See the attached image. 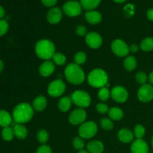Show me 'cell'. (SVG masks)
I'll return each instance as SVG.
<instances>
[{"label": "cell", "mask_w": 153, "mask_h": 153, "mask_svg": "<svg viewBox=\"0 0 153 153\" xmlns=\"http://www.w3.org/2000/svg\"><path fill=\"white\" fill-rule=\"evenodd\" d=\"M4 63H3V61H1V60H0V73H1V72L3 71V70H4Z\"/></svg>", "instance_id": "cell-46"}, {"label": "cell", "mask_w": 153, "mask_h": 153, "mask_svg": "<svg viewBox=\"0 0 153 153\" xmlns=\"http://www.w3.org/2000/svg\"><path fill=\"white\" fill-rule=\"evenodd\" d=\"M35 52L40 59L49 61L55 55V46L51 40L43 39L36 43Z\"/></svg>", "instance_id": "cell-3"}, {"label": "cell", "mask_w": 153, "mask_h": 153, "mask_svg": "<svg viewBox=\"0 0 153 153\" xmlns=\"http://www.w3.org/2000/svg\"><path fill=\"white\" fill-rule=\"evenodd\" d=\"M9 25L5 19H0V37L4 35L8 31Z\"/></svg>", "instance_id": "cell-37"}, {"label": "cell", "mask_w": 153, "mask_h": 153, "mask_svg": "<svg viewBox=\"0 0 153 153\" xmlns=\"http://www.w3.org/2000/svg\"><path fill=\"white\" fill-rule=\"evenodd\" d=\"M72 102L80 108H85L91 105V98L88 93L84 91H76L71 95Z\"/></svg>", "instance_id": "cell-5"}, {"label": "cell", "mask_w": 153, "mask_h": 153, "mask_svg": "<svg viewBox=\"0 0 153 153\" xmlns=\"http://www.w3.org/2000/svg\"><path fill=\"white\" fill-rule=\"evenodd\" d=\"M102 0H80V4L82 8L87 10H93L97 8Z\"/></svg>", "instance_id": "cell-23"}, {"label": "cell", "mask_w": 153, "mask_h": 153, "mask_svg": "<svg viewBox=\"0 0 153 153\" xmlns=\"http://www.w3.org/2000/svg\"><path fill=\"white\" fill-rule=\"evenodd\" d=\"M40 1L46 7H53L56 4L58 0H40Z\"/></svg>", "instance_id": "cell-41"}, {"label": "cell", "mask_w": 153, "mask_h": 153, "mask_svg": "<svg viewBox=\"0 0 153 153\" xmlns=\"http://www.w3.org/2000/svg\"><path fill=\"white\" fill-rule=\"evenodd\" d=\"M62 16L63 13L61 9L58 7H52L48 11L46 19L49 23L55 25V24H58L61 20Z\"/></svg>", "instance_id": "cell-14"}, {"label": "cell", "mask_w": 153, "mask_h": 153, "mask_svg": "<svg viewBox=\"0 0 153 153\" xmlns=\"http://www.w3.org/2000/svg\"><path fill=\"white\" fill-rule=\"evenodd\" d=\"M111 97V92L109 91L108 88H105V87H103L101 88L99 90L98 92V97L101 101H107L109 99V97Z\"/></svg>", "instance_id": "cell-32"}, {"label": "cell", "mask_w": 153, "mask_h": 153, "mask_svg": "<svg viewBox=\"0 0 153 153\" xmlns=\"http://www.w3.org/2000/svg\"><path fill=\"white\" fill-rule=\"evenodd\" d=\"M152 148H153V136L152 137Z\"/></svg>", "instance_id": "cell-49"}, {"label": "cell", "mask_w": 153, "mask_h": 153, "mask_svg": "<svg viewBox=\"0 0 153 153\" xmlns=\"http://www.w3.org/2000/svg\"><path fill=\"white\" fill-rule=\"evenodd\" d=\"M146 16L149 20L153 21V8H150L146 12Z\"/></svg>", "instance_id": "cell-42"}, {"label": "cell", "mask_w": 153, "mask_h": 153, "mask_svg": "<svg viewBox=\"0 0 153 153\" xmlns=\"http://www.w3.org/2000/svg\"><path fill=\"white\" fill-rule=\"evenodd\" d=\"M111 97L117 102L123 103L128 99V94L124 87L116 86L111 91Z\"/></svg>", "instance_id": "cell-12"}, {"label": "cell", "mask_w": 153, "mask_h": 153, "mask_svg": "<svg viewBox=\"0 0 153 153\" xmlns=\"http://www.w3.org/2000/svg\"><path fill=\"white\" fill-rule=\"evenodd\" d=\"M149 82H150V85H153V71L151 72L150 74H149Z\"/></svg>", "instance_id": "cell-45"}, {"label": "cell", "mask_w": 153, "mask_h": 153, "mask_svg": "<svg viewBox=\"0 0 153 153\" xmlns=\"http://www.w3.org/2000/svg\"><path fill=\"white\" fill-rule=\"evenodd\" d=\"M64 74L67 80L75 85H81L85 79V72L76 63L68 64L64 70Z\"/></svg>", "instance_id": "cell-2"}, {"label": "cell", "mask_w": 153, "mask_h": 153, "mask_svg": "<svg viewBox=\"0 0 153 153\" xmlns=\"http://www.w3.org/2000/svg\"><path fill=\"white\" fill-rule=\"evenodd\" d=\"M98 131L97 123L93 121H88L80 125L79 128V137L83 139H90L96 135Z\"/></svg>", "instance_id": "cell-6"}, {"label": "cell", "mask_w": 153, "mask_h": 153, "mask_svg": "<svg viewBox=\"0 0 153 153\" xmlns=\"http://www.w3.org/2000/svg\"><path fill=\"white\" fill-rule=\"evenodd\" d=\"M104 145L100 140H92L87 145V150L90 153H102Z\"/></svg>", "instance_id": "cell-19"}, {"label": "cell", "mask_w": 153, "mask_h": 153, "mask_svg": "<svg viewBox=\"0 0 153 153\" xmlns=\"http://www.w3.org/2000/svg\"><path fill=\"white\" fill-rule=\"evenodd\" d=\"M55 70V66L53 61H46L39 67V73L43 77H48L54 73Z\"/></svg>", "instance_id": "cell-16"}, {"label": "cell", "mask_w": 153, "mask_h": 153, "mask_svg": "<svg viewBox=\"0 0 153 153\" xmlns=\"http://www.w3.org/2000/svg\"><path fill=\"white\" fill-rule=\"evenodd\" d=\"M72 100L69 97H64L59 100L58 103V107L60 111L63 112H66L70 110L72 105Z\"/></svg>", "instance_id": "cell-24"}, {"label": "cell", "mask_w": 153, "mask_h": 153, "mask_svg": "<svg viewBox=\"0 0 153 153\" xmlns=\"http://www.w3.org/2000/svg\"><path fill=\"white\" fill-rule=\"evenodd\" d=\"M73 146L74 149L77 151L83 150L85 147V141L81 137H76L73 140Z\"/></svg>", "instance_id": "cell-34"}, {"label": "cell", "mask_w": 153, "mask_h": 153, "mask_svg": "<svg viewBox=\"0 0 153 153\" xmlns=\"http://www.w3.org/2000/svg\"><path fill=\"white\" fill-rule=\"evenodd\" d=\"M138 100L142 102H149L153 100V85L144 84L140 87L137 91Z\"/></svg>", "instance_id": "cell-10"}, {"label": "cell", "mask_w": 153, "mask_h": 153, "mask_svg": "<svg viewBox=\"0 0 153 153\" xmlns=\"http://www.w3.org/2000/svg\"><path fill=\"white\" fill-rule=\"evenodd\" d=\"M114 1L117 3H123V2H125L126 0H114Z\"/></svg>", "instance_id": "cell-47"}, {"label": "cell", "mask_w": 153, "mask_h": 153, "mask_svg": "<svg viewBox=\"0 0 153 153\" xmlns=\"http://www.w3.org/2000/svg\"><path fill=\"white\" fill-rule=\"evenodd\" d=\"M34 116V108L28 103L22 102L14 108L12 117L16 123L23 124L28 123Z\"/></svg>", "instance_id": "cell-1"}, {"label": "cell", "mask_w": 153, "mask_h": 153, "mask_svg": "<svg viewBox=\"0 0 153 153\" xmlns=\"http://www.w3.org/2000/svg\"><path fill=\"white\" fill-rule=\"evenodd\" d=\"M100 126L103 129L106 130V131H110L114 128L113 120L110 118L103 117L100 120Z\"/></svg>", "instance_id": "cell-31"}, {"label": "cell", "mask_w": 153, "mask_h": 153, "mask_svg": "<svg viewBox=\"0 0 153 153\" xmlns=\"http://www.w3.org/2000/svg\"><path fill=\"white\" fill-rule=\"evenodd\" d=\"M1 137L6 141H10V140H13V137H14L13 128H10V126L3 128L2 131H1Z\"/></svg>", "instance_id": "cell-29"}, {"label": "cell", "mask_w": 153, "mask_h": 153, "mask_svg": "<svg viewBox=\"0 0 153 153\" xmlns=\"http://www.w3.org/2000/svg\"><path fill=\"white\" fill-rule=\"evenodd\" d=\"M52 59L53 61L54 64L58 66L64 65L66 63V61H67L66 56L61 52H55Z\"/></svg>", "instance_id": "cell-28"}, {"label": "cell", "mask_w": 153, "mask_h": 153, "mask_svg": "<svg viewBox=\"0 0 153 153\" xmlns=\"http://www.w3.org/2000/svg\"><path fill=\"white\" fill-rule=\"evenodd\" d=\"M13 133H14V136H16L17 138L25 139L28 136V129L25 126L20 123H16L13 127Z\"/></svg>", "instance_id": "cell-20"}, {"label": "cell", "mask_w": 153, "mask_h": 153, "mask_svg": "<svg viewBox=\"0 0 153 153\" xmlns=\"http://www.w3.org/2000/svg\"><path fill=\"white\" fill-rule=\"evenodd\" d=\"M85 18H86V20L89 23L92 24V25H96V24L100 23L102 21L101 13L94 10H88L85 13Z\"/></svg>", "instance_id": "cell-18"}, {"label": "cell", "mask_w": 153, "mask_h": 153, "mask_svg": "<svg viewBox=\"0 0 153 153\" xmlns=\"http://www.w3.org/2000/svg\"><path fill=\"white\" fill-rule=\"evenodd\" d=\"M36 153H52V150L49 146L46 144H42L37 148Z\"/></svg>", "instance_id": "cell-39"}, {"label": "cell", "mask_w": 153, "mask_h": 153, "mask_svg": "<svg viewBox=\"0 0 153 153\" xmlns=\"http://www.w3.org/2000/svg\"><path fill=\"white\" fill-rule=\"evenodd\" d=\"M97 111L101 114H105L108 113V106L105 103H99L97 105Z\"/></svg>", "instance_id": "cell-38"}, {"label": "cell", "mask_w": 153, "mask_h": 153, "mask_svg": "<svg viewBox=\"0 0 153 153\" xmlns=\"http://www.w3.org/2000/svg\"><path fill=\"white\" fill-rule=\"evenodd\" d=\"M108 116L112 120H120L123 117V111L120 108L112 107L108 111Z\"/></svg>", "instance_id": "cell-26"}, {"label": "cell", "mask_w": 153, "mask_h": 153, "mask_svg": "<svg viewBox=\"0 0 153 153\" xmlns=\"http://www.w3.org/2000/svg\"><path fill=\"white\" fill-rule=\"evenodd\" d=\"M131 153H148L149 146L143 139H136L131 146Z\"/></svg>", "instance_id": "cell-15"}, {"label": "cell", "mask_w": 153, "mask_h": 153, "mask_svg": "<svg viewBox=\"0 0 153 153\" xmlns=\"http://www.w3.org/2000/svg\"><path fill=\"white\" fill-rule=\"evenodd\" d=\"M135 79L136 81L142 85H144V84H146L148 79H149V77H148L147 75L144 72H139V73H137L136 74Z\"/></svg>", "instance_id": "cell-36"}, {"label": "cell", "mask_w": 153, "mask_h": 153, "mask_svg": "<svg viewBox=\"0 0 153 153\" xmlns=\"http://www.w3.org/2000/svg\"><path fill=\"white\" fill-rule=\"evenodd\" d=\"M66 91V85L61 79L52 81L48 86L47 92L52 97H59Z\"/></svg>", "instance_id": "cell-7"}, {"label": "cell", "mask_w": 153, "mask_h": 153, "mask_svg": "<svg viewBox=\"0 0 153 153\" xmlns=\"http://www.w3.org/2000/svg\"><path fill=\"white\" fill-rule=\"evenodd\" d=\"M145 132H146V130L143 126L138 124V125L136 126L134 128V137L137 139H143V137H144Z\"/></svg>", "instance_id": "cell-33"}, {"label": "cell", "mask_w": 153, "mask_h": 153, "mask_svg": "<svg viewBox=\"0 0 153 153\" xmlns=\"http://www.w3.org/2000/svg\"><path fill=\"white\" fill-rule=\"evenodd\" d=\"M37 138L39 143H40L41 144H46L49 138V133H48L47 131H46V130L40 129V131H38V132H37Z\"/></svg>", "instance_id": "cell-30"}, {"label": "cell", "mask_w": 153, "mask_h": 153, "mask_svg": "<svg viewBox=\"0 0 153 153\" xmlns=\"http://www.w3.org/2000/svg\"><path fill=\"white\" fill-rule=\"evenodd\" d=\"M139 47L137 46V45L136 44H132L129 46V49L131 52H137V50H138Z\"/></svg>", "instance_id": "cell-43"}, {"label": "cell", "mask_w": 153, "mask_h": 153, "mask_svg": "<svg viewBox=\"0 0 153 153\" xmlns=\"http://www.w3.org/2000/svg\"><path fill=\"white\" fill-rule=\"evenodd\" d=\"M87 118V113L84 108H76L69 116V121L73 126L82 125Z\"/></svg>", "instance_id": "cell-11"}, {"label": "cell", "mask_w": 153, "mask_h": 153, "mask_svg": "<svg viewBox=\"0 0 153 153\" xmlns=\"http://www.w3.org/2000/svg\"><path fill=\"white\" fill-rule=\"evenodd\" d=\"M87 60V55L85 52H79L75 55L74 57V61L75 63L78 65H82L86 62Z\"/></svg>", "instance_id": "cell-35"}, {"label": "cell", "mask_w": 153, "mask_h": 153, "mask_svg": "<svg viewBox=\"0 0 153 153\" xmlns=\"http://www.w3.org/2000/svg\"><path fill=\"white\" fill-rule=\"evenodd\" d=\"M4 14H5V10H4V7L0 5V19H1L4 17Z\"/></svg>", "instance_id": "cell-44"}, {"label": "cell", "mask_w": 153, "mask_h": 153, "mask_svg": "<svg viewBox=\"0 0 153 153\" xmlns=\"http://www.w3.org/2000/svg\"><path fill=\"white\" fill-rule=\"evenodd\" d=\"M123 66L124 68L128 72L135 70L136 67H137V61H136L135 58L132 55L126 57L123 61Z\"/></svg>", "instance_id": "cell-25"}, {"label": "cell", "mask_w": 153, "mask_h": 153, "mask_svg": "<svg viewBox=\"0 0 153 153\" xmlns=\"http://www.w3.org/2000/svg\"><path fill=\"white\" fill-rule=\"evenodd\" d=\"M134 133L128 128H122L117 133V137L122 143H131L134 139Z\"/></svg>", "instance_id": "cell-17"}, {"label": "cell", "mask_w": 153, "mask_h": 153, "mask_svg": "<svg viewBox=\"0 0 153 153\" xmlns=\"http://www.w3.org/2000/svg\"><path fill=\"white\" fill-rule=\"evenodd\" d=\"M47 105V100L43 96H38L33 102V108L37 111H43Z\"/></svg>", "instance_id": "cell-21"}, {"label": "cell", "mask_w": 153, "mask_h": 153, "mask_svg": "<svg viewBox=\"0 0 153 153\" xmlns=\"http://www.w3.org/2000/svg\"><path fill=\"white\" fill-rule=\"evenodd\" d=\"M12 120L13 117L7 111L0 110V126L3 128L10 126L12 123Z\"/></svg>", "instance_id": "cell-22"}, {"label": "cell", "mask_w": 153, "mask_h": 153, "mask_svg": "<svg viewBox=\"0 0 153 153\" xmlns=\"http://www.w3.org/2000/svg\"><path fill=\"white\" fill-rule=\"evenodd\" d=\"M111 50L114 53L119 57H125L128 55L130 52L129 46L125 41L120 39H116L114 40L111 45Z\"/></svg>", "instance_id": "cell-8"}, {"label": "cell", "mask_w": 153, "mask_h": 153, "mask_svg": "<svg viewBox=\"0 0 153 153\" xmlns=\"http://www.w3.org/2000/svg\"><path fill=\"white\" fill-rule=\"evenodd\" d=\"M85 42L91 49H98L102 44V37L97 32H90L85 37Z\"/></svg>", "instance_id": "cell-13"}, {"label": "cell", "mask_w": 153, "mask_h": 153, "mask_svg": "<svg viewBox=\"0 0 153 153\" xmlns=\"http://www.w3.org/2000/svg\"><path fill=\"white\" fill-rule=\"evenodd\" d=\"M82 10V7L79 2L76 1H67L63 5V12L67 16L70 17L78 16L81 14Z\"/></svg>", "instance_id": "cell-9"}, {"label": "cell", "mask_w": 153, "mask_h": 153, "mask_svg": "<svg viewBox=\"0 0 153 153\" xmlns=\"http://www.w3.org/2000/svg\"><path fill=\"white\" fill-rule=\"evenodd\" d=\"M108 81L107 73L102 69H94L88 76V83L94 88H103L107 85Z\"/></svg>", "instance_id": "cell-4"}, {"label": "cell", "mask_w": 153, "mask_h": 153, "mask_svg": "<svg viewBox=\"0 0 153 153\" xmlns=\"http://www.w3.org/2000/svg\"><path fill=\"white\" fill-rule=\"evenodd\" d=\"M77 153H90L89 152H88V150H81V151H79Z\"/></svg>", "instance_id": "cell-48"}, {"label": "cell", "mask_w": 153, "mask_h": 153, "mask_svg": "<svg viewBox=\"0 0 153 153\" xmlns=\"http://www.w3.org/2000/svg\"><path fill=\"white\" fill-rule=\"evenodd\" d=\"M76 33L80 37H82L88 34V31H87L86 27L84 25H78L76 28Z\"/></svg>", "instance_id": "cell-40"}, {"label": "cell", "mask_w": 153, "mask_h": 153, "mask_svg": "<svg viewBox=\"0 0 153 153\" xmlns=\"http://www.w3.org/2000/svg\"><path fill=\"white\" fill-rule=\"evenodd\" d=\"M140 49L144 52H150L153 49V38L146 37L143 39L140 43Z\"/></svg>", "instance_id": "cell-27"}]
</instances>
